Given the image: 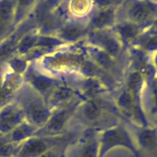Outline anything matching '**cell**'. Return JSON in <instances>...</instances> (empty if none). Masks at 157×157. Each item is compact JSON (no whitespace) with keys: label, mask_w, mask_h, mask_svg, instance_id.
<instances>
[{"label":"cell","mask_w":157,"mask_h":157,"mask_svg":"<svg viewBox=\"0 0 157 157\" xmlns=\"http://www.w3.org/2000/svg\"><path fill=\"white\" fill-rule=\"evenodd\" d=\"M70 108L63 109L60 112L54 115L48 121H47V127L48 131L52 133H58L64 127V124L67 121L70 114Z\"/></svg>","instance_id":"cell-4"},{"label":"cell","mask_w":157,"mask_h":157,"mask_svg":"<svg viewBox=\"0 0 157 157\" xmlns=\"http://www.w3.org/2000/svg\"><path fill=\"white\" fill-rule=\"evenodd\" d=\"M40 157H55V154H53V153H52V152L48 151L46 152V153H44L43 155H41Z\"/></svg>","instance_id":"cell-10"},{"label":"cell","mask_w":157,"mask_h":157,"mask_svg":"<svg viewBox=\"0 0 157 157\" xmlns=\"http://www.w3.org/2000/svg\"><path fill=\"white\" fill-rule=\"evenodd\" d=\"M82 113L85 119L90 122H93L97 121L101 117V110L98 104L90 101L84 105Z\"/></svg>","instance_id":"cell-5"},{"label":"cell","mask_w":157,"mask_h":157,"mask_svg":"<svg viewBox=\"0 0 157 157\" xmlns=\"http://www.w3.org/2000/svg\"><path fill=\"white\" fill-rule=\"evenodd\" d=\"M23 113L29 117L32 122L37 124L45 123L48 120L49 112L42 103L38 99L27 101L23 106Z\"/></svg>","instance_id":"cell-3"},{"label":"cell","mask_w":157,"mask_h":157,"mask_svg":"<svg viewBox=\"0 0 157 157\" xmlns=\"http://www.w3.org/2000/svg\"><path fill=\"white\" fill-rule=\"evenodd\" d=\"M140 142L144 147L147 148H152L156 144V136L153 132L150 130H145L140 135Z\"/></svg>","instance_id":"cell-8"},{"label":"cell","mask_w":157,"mask_h":157,"mask_svg":"<svg viewBox=\"0 0 157 157\" xmlns=\"http://www.w3.org/2000/svg\"><path fill=\"white\" fill-rule=\"evenodd\" d=\"M116 146H125L129 148H132V144L128 135L121 127H113L104 132L101 139L100 157H102L107 150Z\"/></svg>","instance_id":"cell-1"},{"label":"cell","mask_w":157,"mask_h":157,"mask_svg":"<svg viewBox=\"0 0 157 157\" xmlns=\"http://www.w3.org/2000/svg\"><path fill=\"white\" fill-rule=\"evenodd\" d=\"M121 35L125 38H132L136 35V29L131 26H127L121 29Z\"/></svg>","instance_id":"cell-9"},{"label":"cell","mask_w":157,"mask_h":157,"mask_svg":"<svg viewBox=\"0 0 157 157\" xmlns=\"http://www.w3.org/2000/svg\"><path fill=\"white\" fill-rule=\"evenodd\" d=\"M97 144L94 140H88L81 149L80 157H96Z\"/></svg>","instance_id":"cell-7"},{"label":"cell","mask_w":157,"mask_h":157,"mask_svg":"<svg viewBox=\"0 0 157 157\" xmlns=\"http://www.w3.org/2000/svg\"><path fill=\"white\" fill-rule=\"evenodd\" d=\"M152 10L148 6L146 5H138L136 6L130 12L132 18L135 21H141L147 19L151 15Z\"/></svg>","instance_id":"cell-6"},{"label":"cell","mask_w":157,"mask_h":157,"mask_svg":"<svg viewBox=\"0 0 157 157\" xmlns=\"http://www.w3.org/2000/svg\"><path fill=\"white\" fill-rule=\"evenodd\" d=\"M51 140H52L41 138L29 140L20 150V157H40L48 151L52 146Z\"/></svg>","instance_id":"cell-2"}]
</instances>
